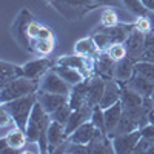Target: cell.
<instances>
[{
    "label": "cell",
    "instance_id": "obj_37",
    "mask_svg": "<svg viewBox=\"0 0 154 154\" xmlns=\"http://www.w3.org/2000/svg\"><path fill=\"white\" fill-rule=\"evenodd\" d=\"M37 38H40V40H54V32L51 31L48 26H42L40 31H38Z\"/></svg>",
    "mask_w": 154,
    "mask_h": 154
},
{
    "label": "cell",
    "instance_id": "obj_30",
    "mask_svg": "<svg viewBox=\"0 0 154 154\" xmlns=\"http://www.w3.org/2000/svg\"><path fill=\"white\" fill-rule=\"evenodd\" d=\"M89 120L94 123V126L97 128V130L106 133V130H105V114H103V108H102V106H94L93 108L91 119H89Z\"/></svg>",
    "mask_w": 154,
    "mask_h": 154
},
{
    "label": "cell",
    "instance_id": "obj_8",
    "mask_svg": "<svg viewBox=\"0 0 154 154\" xmlns=\"http://www.w3.org/2000/svg\"><path fill=\"white\" fill-rule=\"evenodd\" d=\"M91 112H93V106L91 105H83L82 108H77V109H72L71 116L68 122L65 123V131H66V136L72 134L77 128H79L82 123L88 122L91 119Z\"/></svg>",
    "mask_w": 154,
    "mask_h": 154
},
{
    "label": "cell",
    "instance_id": "obj_1",
    "mask_svg": "<svg viewBox=\"0 0 154 154\" xmlns=\"http://www.w3.org/2000/svg\"><path fill=\"white\" fill-rule=\"evenodd\" d=\"M51 123V116L43 109V106L38 103V100L35 102V105L32 108V112L29 116V120L26 125V136L29 142H37L40 145V152H48V139L46 133Z\"/></svg>",
    "mask_w": 154,
    "mask_h": 154
},
{
    "label": "cell",
    "instance_id": "obj_3",
    "mask_svg": "<svg viewBox=\"0 0 154 154\" xmlns=\"http://www.w3.org/2000/svg\"><path fill=\"white\" fill-rule=\"evenodd\" d=\"M37 102V93L35 94H29V96H23L19 99H14L11 102H6V103H2L14 117L17 126L26 130V125L29 120V116L32 112V108Z\"/></svg>",
    "mask_w": 154,
    "mask_h": 154
},
{
    "label": "cell",
    "instance_id": "obj_32",
    "mask_svg": "<svg viewBox=\"0 0 154 154\" xmlns=\"http://www.w3.org/2000/svg\"><path fill=\"white\" fill-rule=\"evenodd\" d=\"M14 126H17L14 117H12L11 112L2 105V108H0V128H2V130H6V128L11 130V128H14Z\"/></svg>",
    "mask_w": 154,
    "mask_h": 154
},
{
    "label": "cell",
    "instance_id": "obj_17",
    "mask_svg": "<svg viewBox=\"0 0 154 154\" xmlns=\"http://www.w3.org/2000/svg\"><path fill=\"white\" fill-rule=\"evenodd\" d=\"M125 85H128L130 88L136 89V91L139 94H142L143 97H149L154 93V82L149 80V79H146V77H143V75L137 74V72H134L133 77Z\"/></svg>",
    "mask_w": 154,
    "mask_h": 154
},
{
    "label": "cell",
    "instance_id": "obj_23",
    "mask_svg": "<svg viewBox=\"0 0 154 154\" xmlns=\"http://www.w3.org/2000/svg\"><path fill=\"white\" fill-rule=\"evenodd\" d=\"M143 96L139 94L136 89L130 88L128 85H122V97H120V102L123 108H133V106H142L143 105Z\"/></svg>",
    "mask_w": 154,
    "mask_h": 154
},
{
    "label": "cell",
    "instance_id": "obj_35",
    "mask_svg": "<svg viewBox=\"0 0 154 154\" xmlns=\"http://www.w3.org/2000/svg\"><path fill=\"white\" fill-rule=\"evenodd\" d=\"M152 143H154L152 139H146V137L142 136V137L139 139V142H137L136 148H134V152H148L149 148L152 146Z\"/></svg>",
    "mask_w": 154,
    "mask_h": 154
},
{
    "label": "cell",
    "instance_id": "obj_33",
    "mask_svg": "<svg viewBox=\"0 0 154 154\" xmlns=\"http://www.w3.org/2000/svg\"><path fill=\"white\" fill-rule=\"evenodd\" d=\"M134 26H136L137 31L143 32V34L152 31V23H151V19L148 17V14H145V16H137V19H136V22H134Z\"/></svg>",
    "mask_w": 154,
    "mask_h": 154
},
{
    "label": "cell",
    "instance_id": "obj_12",
    "mask_svg": "<svg viewBox=\"0 0 154 154\" xmlns=\"http://www.w3.org/2000/svg\"><path fill=\"white\" fill-rule=\"evenodd\" d=\"M120 97H122V83H119L116 79H109L106 80L105 93H103V97H102L99 106L105 109L114 103H117V102H120Z\"/></svg>",
    "mask_w": 154,
    "mask_h": 154
},
{
    "label": "cell",
    "instance_id": "obj_24",
    "mask_svg": "<svg viewBox=\"0 0 154 154\" xmlns=\"http://www.w3.org/2000/svg\"><path fill=\"white\" fill-rule=\"evenodd\" d=\"M0 75H2V85L11 82L12 79H17V77L23 75V69L22 66H17V65H12V63H8V62H2L0 65Z\"/></svg>",
    "mask_w": 154,
    "mask_h": 154
},
{
    "label": "cell",
    "instance_id": "obj_16",
    "mask_svg": "<svg viewBox=\"0 0 154 154\" xmlns=\"http://www.w3.org/2000/svg\"><path fill=\"white\" fill-rule=\"evenodd\" d=\"M3 137L6 139V143L11 146V148H14V149H22L28 145V136H26V131L23 130V128L20 126H14V128H11V130H8Z\"/></svg>",
    "mask_w": 154,
    "mask_h": 154
},
{
    "label": "cell",
    "instance_id": "obj_45",
    "mask_svg": "<svg viewBox=\"0 0 154 154\" xmlns=\"http://www.w3.org/2000/svg\"><path fill=\"white\" fill-rule=\"evenodd\" d=\"M149 97H151V100H152V103H154V93H152V94H151Z\"/></svg>",
    "mask_w": 154,
    "mask_h": 154
},
{
    "label": "cell",
    "instance_id": "obj_43",
    "mask_svg": "<svg viewBox=\"0 0 154 154\" xmlns=\"http://www.w3.org/2000/svg\"><path fill=\"white\" fill-rule=\"evenodd\" d=\"M142 3L148 11H154V0H142Z\"/></svg>",
    "mask_w": 154,
    "mask_h": 154
},
{
    "label": "cell",
    "instance_id": "obj_26",
    "mask_svg": "<svg viewBox=\"0 0 154 154\" xmlns=\"http://www.w3.org/2000/svg\"><path fill=\"white\" fill-rule=\"evenodd\" d=\"M134 72L154 82V63H151V62H145V60L134 62Z\"/></svg>",
    "mask_w": 154,
    "mask_h": 154
},
{
    "label": "cell",
    "instance_id": "obj_4",
    "mask_svg": "<svg viewBox=\"0 0 154 154\" xmlns=\"http://www.w3.org/2000/svg\"><path fill=\"white\" fill-rule=\"evenodd\" d=\"M38 89H40V91H46V93H56V94L69 96L72 86L63 80L62 75L53 66L48 72H45L40 77V80H38Z\"/></svg>",
    "mask_w": 154,
    "mask_h": 154
},
{
    "label": "cell",
    "instance_id": "obj_38",
    "mask_svg": "<svg viewBox=\"0 0 154 154\" xmlns=\"http://www.w3.org/2000/svg\"><path fill=\"white\" fill-rule=\"evenodd\" d=\"M140 133H142V136L143 137H146V139H152L154 140V125L152 123H145L142 128H140Z\"/></svg>",
    "mask_w": 154,
    "mask_h": 154
},
{
    "label": "cell",
    "instance_id": "obj_20",
    "mask_svg": "<svg viewBox=\"0 0 154 154\" xmlns=\"http://www.w3.org/2000/svg\"><path fill=\"white\" fill-rule=\"evenodd\" d=\"M134 74V60L130 57H126L123 60H119L116 63V69H114V79L119 83H126L128 80L133 77Z\"/></svg>",
    "mask_w": 154,
    "mask_h": 154
},
{
    "label": "cell",
    "instance_id": "obj_9",
    "mask_svg": "<svg viewBox=\"0 0 154 154\" xmlns=\"http://www.w3.org/2000/svg\"><path fill=\"white\" fill-rule=\"evenodd\" d=\"M46 139H48V151L54 152L56 148L60 146L68 139L66 131H65V125L60 122H56V120H51L48 133H46Z\"/></svg>",
    "mask_w": 154,
    "mask_h": 154
},
{
    "label": "cell",
    "instance_id": "obj_22",
    "mask_svg": "<svg viewBox=\"0 0 154 154\" xmlns=\"http://www.w3.org/2000/svg\"><path fill=\"white\" fill-rule=\"evenodd\" d=\"M136 26L134 25H116V26H111V28H105L103 31L109 35L111 42L112 43H125V40L128 37H130V34L133 32Z\"/></svg>",
    "mask_w": 154,
    "mask_h": 154
},
{
    "label": "cell",
    "instance_id": "obj_21",
    "mask_svg": "<svg viewBox=\"0 0 154 154\" xmlns=\"http://www.w3.org/2000/svg\"><path fill=\"white\" fill-rule=\"evenodd\" d=\"M74 53L85 56V57L97 59L102 51L99 49V46L94 42V38L91 37V38H80V40H77V43L74 45Z\"/></svg>",
    "mask_w": 154,
    "mask_h": 154
},
{
    "label": "cell",
    "instance_id": "obj_7",
    "mask_svg": "<svg viewBox=\"0 0 154 154\" xmlns=\"http://www.w3.org/2000/svg\"><path fill=\"white\" fill-rule=\"evenodd\" d=\"M37 100L38 103L43 106V109L51 114L53 111H56L59 106L65 105L69 102V96L65 94H56V93H46V91H37Z\"/></svg>",
    "mask_w": 154,
    "mask_h": 154
},
{
    "label": "cell",
    "instance_id": "obj_27",
    "mask_svg": "<svg viewBox=\"0 0 154 154\" xmlns=\"http://www.w3.org/2000/svg\"><path fill=\"white\" fill-rule=\"evenodd\" d=\"M71 112H72V108L69 106V103H65V105L59 106L56 111H53L49 116H51V120H56V122H60V123L65 125L69 119Z\"/></svg>",
    "mask_w": 154,
    "mask_h": 154
},
{
    "label": "cell",
    "instance_id": "obj_34",
    "mask_svg": "<svg viewBox=\"0 0 154 154\" xmlns=\"http://www.w3.org/2000/svg\"><path fill=\"white\" fill-rule=\"evenodd\" d=\"M94 42H96V45L99 46V49L100 51H106L111 45H112V42H111V38H109V35L105 32V31H99L97 34H94Z\"/></svg>",
    "mask_w": 154,
    "mask_h": 154
},
{
    "label": "cell",
    "instance_id": "obj_13",
    "mask_svg": "<svg viewBox=\"0 0 154 154\" xmlns=\"http://www.w3.org/2000/svg\"><path fill=\"white\" fill-rule=\"evenodd\" d=\"M96 133V126L91 120H88L85 123H82L77 130L68 136V140L72 143H80V145H88L89 142L93 140Z\"/></svg>",
    "mask_w": 154,
    "mask_h": 154
},
{
    "label": "cell",
    "instance_id": "obj_41",
    "mask_svg": "<svg viewBox=\"0 0 154 154\" xmlns=\"http://www.w3.org/2000/svg\"><path fill=\"white\" fill-rule=\"evenodd\" d=\"M62 2H65L71 6H86L89 3H93L94 0H62Z\"/></svg>",
    "mask_w": 154,
    "mask_h": 154
},
{
    "label": "cell",
    "instance_id": "obj_42",
    "mask_svg": "<svg viewBox=\"0 0 154 154\" xmlns=\"http://www.w3.org/2000/svg\"><path fill=\"white\" fill-rule=\"evenodd\" d=\"M146 48H154V31L145 34V49Z\"/></svg>",
    "mask_w": 154,
    "mask_h": 154
},
{
    "label": "cell",
    "instance_id": "obj_15",
    "mask_svg": "<svg viewBox=\"0 0 154 154\" xmlns=\"http://www.w3.org/2000/svg\"><path fill=\"white\" fill-rule=\"evenodd\" d=\"M116 60L111 59V56L106 51H102L100 56L96 59V69L100 77H103L105 80L114 79V69H116Z\"/></svg>",
    "mask_w": 154,
    "mask_h": 154
},
{
    "label": "cell",
    "instance_id": "obj_39",
    "mask_svg": "<svg viewBox=\"0 0 154 154\" xmlns=\"http://www.w3.org/2000/svg\"><path fill=\"white\" fill-rule=\"evenodd\" d=\"M139 60H145V62L154 63V48H146L142 53V56L139 57Z\"/></svg>",
    "mask_w": 154,
    "mask_h": 154
},
{
    "label": "cell",
    "instance_id": "obj_2",
    "mask_svg": "<svg viewBox=\"0 0 154 154\" xmlns=\"http://www.w3.org/2000/svg\"><path fill=\"white\" fill-rule=\"evenodd\" d=\"M38 91V80L28 79L25 75H20L17 79H12L11 82L2 85V91H0V102L6 103L14 99L35 94Z\"/></svg>",
    "mask_w": 154,
    "mask_h": 154
},
{
    "label": "cell",
    "instance_id": "obj_25",
    "mask_svg": "<svg viewBox=\"0 0 154 154\" xmlns=\"http://www.w3.org/2000/svg\"><path fill=\"white\" fill-rule=\"evenodd\" d=\"M31 46H34V51L40 56H49L54 51V40H40V38H32Z\"/></svg>",
    "mask_w": 154,
    "mask_h": 154
},
{
    "label": "cell",
    "instance_id": "obj_18",
    "mask_svg": "<svg viewBox=\"0 0 154 154\" xmlns=\"http://www.w3.org/2000/svg\"><path fill=\"white\" fill-rule=\"evenodd\" d=\"M54 69L62 75V79L65 80L66 83H69L71 86H75V85H80L82 82L88 80L85 74L79 69H75V68H69V66H65V65H54Z\"/></svg>",
    "mask_w": 154,
    "mask_h": 154
},
{
    "label": "cell",
    "instance_id": "obj_5",
    "mask_svg": "<svg viewBox=\"0 0 154 154\" xmlns=\"http://www.w3.org/2000/svg\"><path fill=\"white\" fill-rule=\"evenodd\" d=\"M112 139V146L114 152L117 154H128V152H134V148L139 142V139L142 137L140 130L131 131V133H125V134H114L109 136Z\"/></svg>",
    "mask_w": 154,
    "mask_h": 154
},
{
    "label": "cell",
    "instance_id": "obj_36",
    "mask_svg": "<svg viewBox=\"0 0 154 154\" xmlns=\"http://www.w3.org/2000/svg\"><path fill=\"white\" fill-rule=\"evenodd\" d=\"M42 25L38 22H29L26 25V28H25V32H26V37L29 38V40H32V38H37L38 35V31H40Z\"/></svg>",
    "mask_w": 154,
    "mask_h": 154
},
{
    "label": "cell",
    "instance_id": "obj_44",
    "mask_svg": "<svg viewBox=\"0 0 154 154\" xmlns=\"http://www.w3.org/2000/svg\"><path fill=\"white\" fill-rule=\"evenodd\" d=\"M146 117H148V122L154 125V108H151V109L148 111V116H146Z\"/></svg>",
    "mask_w": 154,
    "mask_h": 154
},
{
    "label": "cell",
    "instance_id": "obj_19",
    "mask_svg": "<svg viewBox=\"0 0 154 154\" xmlns=\"http://www.w3.org/2000/svg\"><path fill=\"white\" fill-rule=\"evenodd\" d=\"M88 80L82 82L80 85H75L72 86L71 89V94H69V106L72 109H77V108H82L83 105L88 103Z\"/></svg>",
    "mask_w": 154,
    "mask_h": 154
},
{
    "label": "cell",
    "instance_id": "obj_40",
    "mask_svg": "<svg viewBox=\"0 0 154 154\" xmlns=\"http://www.w3.org/2000/svg\"><path fill=\"white\" fill-rule=\"evenodd\" d=\"M99 5H105V6H123L122 0H94Z\"/></svg>",
    "mask_w": 154,
    "mask_h": 154
},
{
    "label": "cell",
    "instance_id": "obj_10",
    "mask_svg": "<svg viewBox=\"0 0 154 154\" xmlns=\"http://www.w3.org/2000/svg\"><path fill=\"white\" fill-rule=\"evenodd\" d=\"M125 45L128 49V57L134 62H137L139 57L145 51V34L134 28L133 32L130 34V37L125 40Z\"/></svg>",
    "mask_w": 154,
    "mask_h": 154
},
{
    "label": "cell",
    "instance_id": "obj_31",
    "mask_svg": "<svg viewBox=\"0 0 154 154\" xmlns=\"http://www.w3.org/2000/svg\"><path fill=\"white\" fill-rule=\"evenodd\" d=\"M122 2L136 16H145V14H148V9L142 3V0H122Z\"/></svg>",
    "mask_w": 154,
    "mask_h": 154
},
{
    "label": "cell",
    "instance_id": "obj_28",
    "mask_svg": "<svg viewBox=\"0 0 154 154\" xmlns=\"http://www.w3.org/2000/svg\"><path fill=\"white\" fill-rule=\"evenodd\" d=\"M106 53L111 56L112 60L119 62V60H123L128 57V49H126V45L125 43H112L108 49Z\"/></svg>",
    "mask_w": 154,
    "mask_h": 154
},
{
    "label": "cell",
    "instance_id": "obj_14",
    "mask_svg": "<svg viewBox=\"0 0 154 154\" xmlns=\"http://www.w3.org/2000/svg\"><path fill=\"white\" fill-rule=\"evenodd\" d=\"M122 112H123V105L122 102H117L108 108L103 109V114H105V130L108 134H112L117 128L119 122H120V117H122Z\"/></svg>",
    "mask_w": 154,
    "mask_h": 154
},
{
    "label": "cell",
    "instance_id": "obj_29",
    "mask_svg": "<svg viewBox=\"0 0 154 154\" xmlns=\"http://www.w3.org/2000/svg\"><path fill=\"white\" fill-rule=\"evenodd\" d=\"M102 25H103L105 28H111V26H116V25H119L120 20H119V14L116 12L114 9H111V6L108 9H105L103 12H102Z\"/></svg>",
    "mask_w": 154,
    "mask_h": 154
},
{
    "label": "cell",
    "instance_id": "obj_6",
    "mask_svg": "<svg viewBox=\"0 0 154 154\" xmlns=\"http://www.w3.org/2000/svg\"><path fill=\"white\" fill-rule=\"evenodd\" d=\"M54 65L56 63L51 62L49 59H34V60L26 62L25 65H22V69H23V75L25 77L40 80V77L45 72H48Z\"/></svg>",
    "mask_w": 154,
    "mask_h": 154
},
{
    "label": "cell",
    "instance_id": "obj_11",
    "mask_svg": "<svg viewBox=\"0 0 154 154\" xmlns=\"http://www.w3.org/2000/svg\"><path fill=\"white\" fill-rule=\"evenodd\" d=\"M105 85H106V80L100 75L88 79V96H86L88 105H91L93 108L100 105V100L105 93Z\"/></svg>",
    "mask_w": 154,
    "mask_h": 154
}]
</instances>
